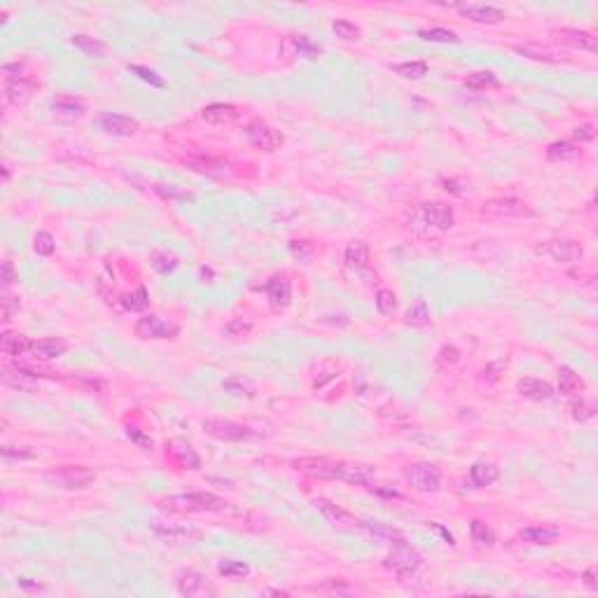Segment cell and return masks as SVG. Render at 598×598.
I'll use <instances>...</instances> for the list:
<instances>
[{
    "label": "cell",
    "instance_id": "cell-56",
    "mask_svg": "<svg viewBox=\"0 0 598 598\" xmlns=\"http://www.w3.org/2000/svg\"><path fill=\"white\" fill-rule=\"evenodd\" d=\"M126 437H129L131 442H136L138 446H143V448H152V437L145 435V432L140 430V428H136V425H126Z\"/></svg>",
    "mask_w": 598,
    "mask_h": 598
},
{
    "label": "cell",
    "instance_id": "cell-32",
    "mask_svg": "<svg viewBox=\"0 0 598 598\" xmlns=\"http://www.w3.org/2000/svg\"><path fill=\"white\" fill-rule=\"evenodd\" d=\"M286 47L293 51V56H297V59H318L320 51H323L316 42L311 40V37H306V35H293L286 42Z\"/></svg>",
    "mask_w": 598,
    "mask_h": 598
},
{
    "label": "cell",
    "instance_id": "cell-35",
    "mask_svg": "<svg viewBox=\"0 0 598 598\" xmlns=\"http://www.w3.org/2000/svg\"><path fill=\"white\" fill-rule=\"evenodd\" d=\"M465 87L475 89V92H486V89H498L500 80L491 71H475L465 78Z\"/></svg>",
    "mask_w": 598,
    "mask_h": 598
},
{
    "label": "cell",
    "instance_id": "cell-44",
    "mask_svg": "<svg viewBox=\"0 0 598 598\" xmlns=\"http://www.w3.org/2000/svg\"><path fill=\"white\" fill-rule=\"evenodd\" d=\"M150 264H152L154 271H159V274H173L181 262L166 250H154L152 255H150Z\"/></svg>",
    "mask_w": 598,
    "mask_h": 598
},
{
    "label": "cell",
    "instance_id": "cell-2",
    "mask_svg": "<svg viewBox=\"0 0 598 598\" xmlns=\"http://www.w3.org/2000/svg\"><path fill=\"white\" fill-rule=\"evenodd\" d=\"M44 480L59 486V489L80 491L96 482V472L87 465H61V468H54V470H49V472H44Z\"/></svg>",
    "mask_w": 598,
    "mask_h": 598
},
{
    "label": "cell",
    "instance_id": "cell-14",
    "mask_svg": "<svg viewBox=\"0 0 598 598\" xmlns=\"http://www.w3.org/2000/svg\"><path fill=\"white\" fill-rule=\"evenodd\" d=\"M264 293L276 313L286 311L290 302H293V286H290L288 276H274V279H269L264 286Z\"/></svg>",
    "mask_w": 598,
    "mask_h": 598
},
{
    "label": "cell",
    "instance_id": "cell-10",
    "mask_svg": "<svg viewBox=\"0 0 598 598\" xmlns=\"http://www.w3.org/2000/svg\"><path fill=\"white\" fill-rule=\"evenodd\" d=\"M133 332H136V336H140V339L157 341V339H173V336H178V332H181V327L159 316H143L136 320Z\"/></svg>",
    "mask_w": 598,
    "mask_h": 598
},
{
    "label": "cell",
    "instance_id": "cell-47",
    "mask_svg": "<svg viewBox=\"0 0 598 598\" xmlns=\"http://www.w3.org/2000/svg\"><path fill=\"white\" fill-rule=\"evenodd\" d=\"M33 250H35L40 257H49V255H54V250H56V241H54V236H51L49 231H37L35 238H33Z\"/></svg>",
    "mask_w": 598,
    "mask_h": 598
},
{
    "label": "cell",
    "instance_id": "cell-12",
    "mask_svg": "<svg viewBox=\"0 0 598 598\" xmlns=\"http://www.w3.org/2000/svg\"><path fill=\"white\" fill-rule=\"evenodd\" d=\"M551 37H554L559 44H563V47L582 49V51H589V54H596L598 51L596 37L587 31H580V28H554Z\"/></svg>",
    "mask_w": 598,
    "mask_h": 598
},
{
    "label": "cell",
    "instance_id": "cell-55",
    "mask_svg": "<svg viewBox=\"0 0 598 598\" xmlns=\"http://www.w3.org/2000/svg\"><path fill=\"white\" fill-rule=\"evenodd\" d=\"M21 311V302L19 297H10L5 295L3 297V323H10V320L17 316V313Z\"/></svg>",
    "mask_w": 598,
    "mask_h": 598
},
{
    "label": "cell",
    "instance_id": "cell-40",
    "mask_svg": "<svg viewBox=\"0 0 598 598\" xmlns=\"http://www.w3.org/2000/svg\"><path fill=\"white\" fill-rule=\"evenodd\" d=\"M430 309L428 304H425V299H416L414 304L407 309V325L411 327H425L430 325Z\"/></svg>",
    "mask_w": 598,
    "mask_h": 598
},
{
    "label": "cell",
    "instance_id": "cell-1",
    "mask_svg": "<svg viewBox=\"0 0 598 598\" xmlns=\"http://www.w3.org/2000/svg\"><path fill=\"white\" fill-rule=\"evenodd\" d=\"M157 507L169 514H206V512L231 514L234 512L231 503H227V500L220 496H215V493H206V491L178 493V496L161 498L159 503H157Z\"/></svg>",
    "mask_w": 598,
    "mask_h": 598
},
{
    "label": "cell",
    "instance_id": "cell-28",
    "mask_svg": "<svg viewBox=\"0 0 598 598\" xmlns=\"http://www.w3.org/2000/svg\"><path fill=\"white\" fill-rule=\"evenodd\" d=\"M51 112L56 115H63V117H82L87 112V103L82 99H75V96L68 94H61L51 101Z\"/></svg>",
    "mask_w": 598,
    "mask_h": 598
},
{
    "label": "cell",
    "instance_id": "cell-27",
    "mask_svg": "<svg viewBox=\"0 0 598 598\" xmlns=\"http://www.w3.org/2000/svg\"><path fill=\"white\" fill-rule=\"evenodd\" d=\"M33 348V341H28V336L19 334V332H3V336H0V350H3L5 355H26L28 350Z\"/></svg>",
    "mask_w": 598,
    "mask_h": 598
},
{
    "label": "cell",
    "instance_id": "cell-17",
    "mask_svg": "<svg viewBox=\"0 0 598 598\" xmlns=\"http://www.w3.org/2000/svg\"><path fill=\"white\" fill-rule=\"evenodd\" d=\"M313 507H316V510L325 517V521L332 523L334 528H353V526H358V521H355L353 514L346 512L343 507H339L336 503H332V500L316 498V500H313Z\"/></svg>",
    "mask_w": 598,
    "mask_h": 598
},
{
    "label": "cell",
    "instance_id": "cell-53",
    "mask_svg": "<svg viewBox=\"0 0 598 598\" xmlns=\"http://www.w3.org/2000/svg\"><path fill=\"white\" fill-rule=\"evenodd\" d=\"M5 460H33L35 458V451L31 448H24V446H12V444H5L0 448Z\"/></svg>",
    "mask_w": 598,
    "mask_h": 598
},
{
    "label": "cell",
    "instance_id": "cell-4",
    "mask_svg": "<svg viewBox=\"0 0 598 598\" xmlns=\"http://www.w3.org/2000/svg\"><path fill=\"white\" fill-rule=\"evenodd\" d=\"M384 566L388 570H393L395 575H400V578H407V575H414L418 568L423 566V556L418 554V549L409 547V544L402 540V542L393 544V551L386 556Z\"/></svg>",
    "mask_w": 598,
    "mask_h": 598
},
{
    "label": "cell",
    "instance_id": "cell-61",
    "mask_svg": "<svg viewBox=\"0 0 598 598\" xmlns=\"http://www.w3.org/2000/svg\"><path fill=\"white\" fill-rule=\"evenodd\" d=\"M460 358V350L453 348V346H444L442 348V360H448V362H458Z\"/></svg>",
    "mask_w": 598,
    "mask_h": 598
},
{
    "label": "cell",
    "instance_id": "cell-37",
    "mask_svg": "<svg viewBox=\"0 0 598 598\" xmlns=\"http://www.w3.org/2000/svg\"><path fill=\"white\" fill-rule=\"evenodd\" d=\"M470 535H472V542L480 549H491L493 542H496V535H493V530L486 526L484 521H480V519L470 521Z\"/></svg>",
    "mask_w": 598,
    "mask_h": 598
},
{
    "label": "cell",
    "instance_id": "cell-22",
    "mask_svg": "<svg viewBox=\"0 0 598 598\" xmlns=\"http://www.w3.org/2000/svg\"><path fill=\"white\" fill-rule=\"evenodd\" d=\"M66 350H68V341L66 339H61V336H44V339L33 341L31 353L37 360H54V358H61Z\"/></svg>",
    "mask_w": 598,
    "mask_h": 598
},
{
    "label": "cell",
    "instance_id": "cell-46",
    "mask_svg": "<svg viewBox=\"0 0 598 598\" xmlns=\"http://www.w3.org/2000/svg\"><path fill=\"white\" fill-rule=\"evenodd\" d=\"M377 309L381 316H393L398 311V295L388 288H381L377 293Z\"/></svg>",
    "mask_w": 598,
    "mask_h": 598
},
{
    "label": "cell",
    "instance_id": "cell-43",
    "mask_svg": "<svg viewBox=\"0 0 598 598\" xmlns=\"http://www.w3.org/2000/svg\"><path fill=\"white\" fill-rule=\"evenodd\" d=\"M418 37L428 42H442V44H458L460 37L458 33L448 31V28H421L418 31Z\"/></svg>",
    "mask_w": 598,
    "mask_h": 598
},
{
    "label": "cell",
    "instance_id": "cell-30",
    "mask_svg": "<svg viewBox=\"0 0 598 598\" xmlns=\"http://www.w3.org/2000/svg\"><path fill=\"white\" fill-rule=\"evenodd\" d=\"M556 374H559V391L563 393V395H570V398H575V395H580L587 388L585 379H582L573 367H559Z\"/></svg>",
    "mask_w": 598,
    "mask_h": 598
},
{
    "label": "cell",
    "instance_id": "cell-49",
    "mask_svg": "<svg viewBox=\"0 0 598 598\" xmlns=\"http://www.w3.org/2000/svg\"><path fill=\"white\" fill-rule=\"evenodd\" d=\"M222 388L231 395H245V398H252V393H255V388H252V384L248 379H241V377H231L222 384Z\"/></svg>",
    "mask_w": 598,
    "mask_h": 598
},
{
    "label": "cell",
    "instance_id": "cell-11",
    "mask_svg": "<svg viewBox=\"0 0 598 598\" xmlns=\"http://www.w3.org/2000/svg\"><path fill=\"white\" fill-rule=\"evenodd\" d=\"M245 138H248L255 147L264 150V152H274V150H279L283 145V140H286L281 131H276L274 126L264 124L262 119H255V122H250L245 126Z\"/></svg>",
    "mask_w": 598,
    "mask_h": 598
},
{
    "label": "cell",
    "instance_id": "cell-16",
    "mask_svg": "<svg viewBox=\"0 0 598 598\" xmlns=\"http://www.w3.org/2000/svg\"><path fill=\"white\" fill-rule=\"evenodd\" d=\"M169 458L183 470H201V456L194 451V446L185 439H171L166 444Z\"/></svg>",
    "mask_w": 598,
    "mask_h": 598
},
{
    "label": "cell",
    "instance_id": "cell-29",
    "mask_svg": "<svg viewBox=\"0 0 598 598\" xmlns=\"http://www.w3.org/2000/svg\"><path fill=\"white\" fill-rule=\"evenodd\" d=\"M498 477H500V470L489 460H477L475 465L470 468V480H472L477 489H486V486H491L493 482H498Z\"/></svg>",
    "mask_w": 598,
    "mask_h": 598
},
{
    "label": "cell",
    "instance_id": "cell-62",
    "mask_svg": "<svg viewBox=\"0 0 598 598\" xmlns=\"http://www.w3.org/2000/svg\"><path fill=\"white\" fill-rule=\"evenodd\" d=\"M3 181H10V164H3Z\"/></svg>",
    "mask_w": 598,
    "mask_h": 598
},
{
    "label": "cell",
    "instance_id": "cell-20",
    "mask_svg": "<svg viewBox=\"0 0 598 598\" xmlns=\"http://www.w3.org/2000/svg\"><path fill=\"white\" fill-rule=\"evenodd\" d=\"M423 218L435 229L446 231L453 227V208L444 201H430V204H423Z\"/></svg>",
    "mask_w": 598,
    "mask_h": 598
},
{
    "label": "cell",
    "instance_id": "cell-52",
    "mask_svg": "<svg viewBox=\"0 0 598 598\" xmlns=\"http://www.w3.org/2000/svg\"><path fill=\"white\" fill-rule=\"evenodd\" d=\"M147 304H150V295L143 286H140L136 293L124 297V309H129V311H143Z\"/></svg>",
    "mask_w": 598,
    "mask_h": 598
},
{
    "label": "cell",
    "instance_id": "cell-9",
    "mask_svg": "<svg viewBox=\"0 0 598 598\" xmlns=\"http://www.w3.org/2000/svg\"><path fill=\"white\" fill-rule=\"evenodd\" d=\"M185 166L190 171H194V173L208 176V178H229L231 173H234L231 161L222 159V157H208V154L185 157Z\"/></svg>",
    "mask_w": 598,
    "mask_h": 598
},
{
    "label": "cell",
    "instance_id": "cell-19",
    "mask_svg": "<svg viewBox=\"0 0 598 598\" xmlns=\"http://www.w3.org/2000/svg\"><path fill=\"white\" fill-rule=\"evenodd\" d=\"M176 587L183 596H204L213 594V589L208 587L206 578L197 570H181L176 575Z\"/></svg>",
    "mask_w": 598,
    "mask_h": 598
},
{
    "label": "cell",
    "instance_id": "cell-34",
    "mask_svg": "<svg viewBox=\"0 0 598 598\" xmlns=\"http://www.w3.org/2000/svg\"><path fill=\"white\" fill-rule=\"evenodd\" d=\"M358 526H362L370 535L379 537V540H384V542H391V544L405 540L402 530L393 528V526H386V523H381V521H362V523H358Z\"/></svg>",
    "mask_w": 598,
    "mask_h": 598
},
{
    "label": "cell",
    "instance_id": "cell-38",
    "mask_svg": "<svg viewBox=\"0 0 598 598\" xmlns=\"http://www.w3.org/2000/svg\"><path fill=\"white\" fill-rule=\"evenodd\" d=\"M582 152L578 145L568 143V140H556L547 147V159L549 161H568V159H578Z\"/></svg>",
    "mask_w": 598,
    "mask_h": 598
},
{
    "label": "cell",
    "instance_id": "cell-42",
    "mask_svg": "<svg viewBox=\"0 0 598 598\" xmlns=\"http://www.w3.org/2000/svg\"><path fill=\"white\" fill-rule=\"evenodd\" d=\"M391 68L405 80H421L428 75V63L425 61H405V63H395Z\"/></svg>",
    "mask_w": 598,
    "mask_h": 598
},
{
    "label": "cell",
    "instance_id": "cell-18",
    "mask_svg": "<svg viewBox=\"0 0 598 598\" xmlns=\"http://www.w3.org/2000/svg\"><path fill=\"white\" fill-rule=\"evenodd\" d=\"M293 468L297 472L318 477V480H334V460L316 458V456H306V458H295Z\"/></svg>",
    "mask_w": 598,
    "mask_h": 598
},
{
    "label": "cell",
    "instance_id": "cell-45",
    "mask_svg": "<svg viewBox=\"0 0 598 598\" xmlns=\"http://www.w3.org/2000/svg\"><path fill=\"white\" fill-rule=\"evenodd\" d=\"M570 414H573L575 421L585 423V421H589V418L596 416V402L594 400H585V398L573 400L570 402Z\"/></svg>",
    "mask_w": 598,
    "mask_h": 598
},
{
    "label": "cell",
    "instance_id": "cell-23",
    "mask_svg": "<svg viewBox=\"0 0 598 598\" xmlns=\"http://www.w3.org/2000/svg\"><path fill=\"white\" fill-rule=\"evenodd\" d=\"M517 391H519L521 398L533 400V402H544L554 395L551 384H547V381H542V379H533V377L521 379L517 384Z\"/></svg>",
    "mask_w": 598,
    "mask_h": 598
},
{
    "label": "cell",
    "instance_id": "cell-26",
    "mask_svg": "<svg viewBox=\"0 0 598 598\" xmlns=\"http://www.w3.org/2000/svg\"><path fill=\"white\" fill-rule=\"evenodd\" d=\"M521 537L530 544H537V547H549L561 537V530L556 526H530L521 530Z\"/></svg>",
    "mask_w": 598,
    "mask_h": 598
},
{
    "label": "cell",
    "instance_id": "cell-25",
    "mask_svg": "<svg viewBox=\"0 0 598 598\" xmlns=\"http://www.w3.org/2000/svg\"><path fill=\"white\" fill-rule=\"evenodd\" d=\"M35 85L33 82H28L26 78L21 80H7L5 85V103L7 106H21V103H26L28 99H31Z\"/></svg>",
    "mask_w": 598,
    "mask_h": 598
},
{
    "label": "cell",
    "instance_id": "cell-8",
    "mask_svg": "<svg viewBox=\"0 0 598 598\" xmlns=\"http://www.w3.org/2000/svg\"><path fill=\"white\" fill-rule=\"evenodd\" d=\"M150 530H152V535L161 542H192L204 535L199 528L187 526V523H173V521H150Z\"/></svg>",
    "mask_w": 598,
    "mask_h": 598
},
{
    "label": "cell",
    "instance_id": "cell-50",
    "mask_svg": "<svg viewBox=\"0 0 598 598\" xmlns=\"http://www.w3.org/2000/svg\"><path fill=\"white\" fill-rule=\"evenodd\" d=\"M126 68H129L131 73H136L138 78L143 80V82H147L150 87H157V89H164V87H166V82H164V78H159V75H157L154 71L145 68V66H138V63H129V66H126Z\"/></svg>",
    "mask_w": 598,
    "mask_h": 598
},
{
    "label": "cell",
    "instance_id": "cell-58",
    "mask_svg": "<svg viewBox=\"0 0 598 598\" xmlns=\"http://www.w3.org/2000/svg\"><path fill=\"white\" fill-rule=\"evenodd\" d=\"M573 138L575 140H594L596 138V131H594V126L592 124H582V126H578V129L573 131Z\"/></svg>",
    "mask_w": 598,
    "mask_h": 598
},
{
    "label": "cell",
    "instance_id": "cell-41",
    "mask_svg": "<svg viewBox=\"0 0 598 598\" xmlns=\"http://www.w3.org/2000/svg\"><path fill=\"white\" fill-rule=\"evenodd\" d=\"M3 381L5 386L19 388V391H31L33 388V377H28L21 367H3Z\"/></svg>",
    "mask_w": 598,
    "mask_h": 598
},
{
    "label": "cell",
    "instance_id": "cell-5",
    "mask_svg": "<svg viewBox=\"0 0 598 598\" xmlns=\"http://www.w3.org/2000/svg\"><path fill=\"white\" fill-rule=\"evenodd\" d=\"M204 432L220 442H248V439L257 437V432H252L248 425L227 421V418H206Z\"/></svg>",
    "mask_w": 598,
    "mask_h": 598
},
{
    "label": "cell",
    "instance_id": "cell-13",
    "mask_svg": "<svg viewBox=\"0 0 598 598\" xmlns=\"http://www.w3.org/2000/svg\"><path fill=\"white\" fill-rule=\"evenodd\" d=\"M99 124L106 133L119 136V138L133 136V133L138 131V119H133L129 115H119V112H101Z\"/></svg>",
    "mask_w": 598,
    "mask_h": 598
},
{
    "label": "cell",
    "instance_id": "cell-21",
    "mask_svg": "<svg viewBox=\"0 0 598 598\" xmlns=\"http://www.w3.org/2000/svg\"><path fill=\"white\" fill-rule=\"evenodd\" d=\"M458 12L477 24H500L505 19V12L493 5H458Z\"/></svg>",
    "mask_w": 598,
    "mask_h": 598
},
{
    "label": "cell",
    "instance_id": "cell-51",
    "mask_svg": "<svg viewBox=\"0 0 598 598\" xmlns=\"http://www.w3.org/2000/svg\"><path fill=\"white\" fill-rule=\"evenodd\" d=\"M154 192L159 194L161 199H183V201H192L194 199V194L192 192H187V190H183V187H178V185H157L154 187Z\"/></svg>",
    "mask_w": 598,
    "mask_h": 598
},
{
    "label": "cell",
    "instance_id": "cell-57",
    "mask_svg": "<svg viewBox=\"0 0 598 598\" xmlns=\"http://www.w3.org/2000/svg\"><path fill=\"white\" fill-rule=\"evenodd\" d=\"M290 252L299 260H309L313 252V245L309 241H297V238H293V241H290Z\"/></svg>",
    "mask_w": 598,
    "mask_h": 598
},
{
    "label": "cell",
    "instance_id": "cell-31",
    "mask_svg": "<svg viewBox=\"0 0 598 598\" xmlns=\"http://www.w3.org/2000/svg\"><path fill=\"white\" fill-rule=\"evenodd\" d=\"M343 260H346L348 269L362 271V269L370 264V248H367V243H365V241H350L346 245V252H343Z\"/></svg>",
    "mask_w": 598,
    "mask_h": 598
},
{
    "label": "cell",
    "instance_id": "cell-59",
    "mask_svg": "<svg viewBox=\"0 0 598 598\" xmlns=\"http://www.w3.org/2000/svg\"><path fill=\"white\" fill-rule=\"evenodd\" d=\"M17 281H19V276H17V269H14V264H12L10 260L3 262V283H5V288L12 286V283H17Z\"/></svg>",
    "mask_w": 598,
    "mask_h": 598
},
{
    "label": "cell",
    "instance_id": "cell-6",
    "mask_svg": "<svg viewBox=\"0 0 598 598\" xmlns=\"http://www.w3.org/2000/svg\"><path fill=\"white\" fill-rule=\"evenodd\" d=\"M482 215H486V218H498V220H505V218H530V215H533V208H530L526 201H521V199L496 197V199L484 201Z\"/></svg>",
    "mask_w": 598,
    "mask_h": 598
},
{
    "label": "cell",
    "instance_id": "cell-24",
    "mask_svg": "<svg viewBox=\"0 0 598 598\" xmlns=\"http://www.w3.org/2000/svg\"><path fill=\"white\" fill-rule=\"evenodd\" d=\"M238 117H241V112L231 103H211V106L201 110V119L208 124H231Z\"/></svg>",
    "mask_w": 598,
    "mask_h": 598
},
{
    "label": "cell",
    "instance_id": "cell-60",
    "mask_svg": "<svg viewBox=\"0 0 598 598\" xmlns=\"http://www.w3.org/2000/svg\"><path fill=\"white\" fill-rule=\"evenodd\" d=\"M582 582H585V587L589 589V592H598V582H596L594 568H587V570L582 573Z\"/></svg>",
    "mask_w": 598,
    "mask_h": 598
},
{
    "label": "cell",
    "instance_id": "cell-48",
    "mask_svg": "<svg viewBox=\"0 0 598 598\" xmlns=\"http://www.w3.org/2000/svg\"><path fill=\"white\" fill-rule=\"evenodd\" d=\"M332 31L336 33V37H341V40H360V35H362V31L360 28H358L353 21H348V19H336L334 24H332Z\"/></svg>",
    "mask_w": 598,
    "mask_h": 598
},
{
    "label": "cell",
    "instance_id": "cell-3",
    "mask_svg": "<svg viewBox=\"0 0 598 598\" xmlns=\"http://www.w3.org/2000/svg\"><path fill=\"white\" fill-rule=\"evenodd\" d=\"M402 475H405L409 486H414L416 491L423 493H435L442 486V472H439L435 463H409L402 470Z\"/></svg>",
    "mask_w": 598,
    "mask_h": 598
},
{
    "label": "cell",
    "instance_id": "cell-39",
    "mask_svg": "<svg viewBox=\"0 0 598 598\" xmlns=\"http://www.w3.org/2000/svg\"><path fill=\"white\" fill-rule=\"evenodd\" d=\"M218 573L222 575V578H229V580H243L250 575V566L243 563V561L222 559L218 563Z\"/></svg>",
    "mask_w": 598,
    "mask_h": 598
},
{
    "label": "cell",
    "instance_id": "cell-15",
    "mask_svg": "<svg viewBox=\"0 0 598 598\" xmlns=\"http://www.w3.org/2000/svg\"><path fill=\"white\" fill-rule=\"evenodd\" d=\"M334 480H341L355 486H370L374 482V470L370 465H355V463L334 460Z\"/></svg>",
    "mask_w": 598,
    "mask_h": 598
},
{
    "label": "cell",
    "instance_id": "cell-54",
    "mask_svg": "<svg viewBox=\"0 0 598 598\" xmlns=\"http://www.w3.org/2000/svg\"><path fill=\"white\" fill-rule=\"evenodd\" d=\"M250 330H252V325L248 323V320H243V318H234L231 320V323H227L224 325V334H229V336H245V334H250Z\"/></svg>",
    "mask_w": 598,
    "mask_h": 598
},
{
    "label": "cell",
    "instance_id": "cell-36",
    "mask_svg": "<svg viewBox=\"0 0 598 598\" xmlns=\"http://www.w3.org/2000/svg\"><path fill=\"white\" fill-rule=\"evenodd\" d=\"M514 51L517 54H523L533 61H542V63H559V56L547 47H540V44H514Z\"/></svg>",
    "mask_w": 598,
    "mask_h": 598
},
{
    "label": "cell",
    "instance_id": "cell-7",
    "mask_svg": "<svg viewBox=\"0 0 598 598\" xmlns=\"http://www.w3.org/2000/svg\"><path fill=\"white\" fill-rule=\"evenodd\" d=\"M537 252L551 257L554 262H566V264H575L585 257V248L573 238H549L542 245H537Z\"/></svg>",
    "mask_w": 598,
    "mask_h": 598
},
{
    "label": "cell",
    "instance_id": "cell-33",
    "mask_svg": "<svg viewBox=\"0 0 598 598\" xmlns=\"http://www.w3.org/2000/svg\"><path fill=\"white\" fill-rule=\"evenodd\" d=\"M71 42H73V47H78L80 51H85L87 56H94V59H103L108 51V44L103 40H99V37H92V35L78 33V35L71 37Z\"/></svg>",
    "mask_w": 598,
    "mask_h": 598
}]
</instances>
